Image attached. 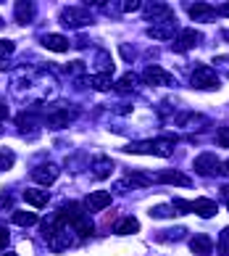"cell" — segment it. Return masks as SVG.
Masks as SVG:
<instances>
[{"label":"cell","instance_id":"1","mask_svg":"<svg viewBox=\"0 0 229 256\" xmlns=\"http://www.w3.org/2000/svg\"><path fill=\"white\" fill-rule=\"evenodd\" d=\"M127 154H153L161 158H169L177 150V140L174 138H150V140H140V143H132L124 148Z\"/></svg>","mask_w":229,"mask_h":256},{"label":"cell","instance_id":"2","mask_svg":"<svg viewBox=\"0 0 229 256\" xmlns=\"http://www.w3.org/2000/svg\"><path fill=\"white\" fill-rule=\"evenodd\" d=\"M92 11L84 6H71V8H63L61 11V24L66 30H82V26H90L92 24Z\"/></svg>","mask_w":229,"mask_h":256},{"label":"cell","instance_id":"3","mask_svg":"<svg viewBox=\"0 0 229 256\" xmlns=\"http://www.w3.org/2000/svg\"><path fill=\"white\" fill-rule=\"evenodd\" d=\"M219 74L214 66H206V64H198L193 74H190V84H193L195 90H219Z\"/></svg>","mask_w":229,"mask_h":256},{"label":"cell","instance_id":"4","mask_svg":"<svg viewBox=\"0 0 229 256\" xmlns=\"http://www.w3.org/2000/svg\"><path fill=\"white\" fill-rule=\"evenodd\" d=\"M74 116H76V111L69 106V103H53V106L45 111V122H47L50 130H63Z\"/></svg>","mask_w":229,"mask_h":256},{"label":"cell","instance_id":"5","mask_svg":"<svg viewBox=\"0 0 229 256\" xmlns=\"http://www.w3.org/2000/svg\"><path fill=\"white\" fill-rule=\"evenodd\" d=\"M177 34H179V24L174 22V18L156 22V24L148 26V37H153V40H174Z\"/></svg>","mask_w":229,"mask_h":256},{"label":"cell","instance_id":"6","mask_svg":"<svg viewBox=\"0 0 229 256\" xmlns=\"http://www.w3.org/2000/svg\"><path fill=\"white\" fill-rule=\"evenodd\" d=\"M195 172L203 174V177H214L222 172V161H219L216 154H211V150H206V154H200L195 158Z\"/></svg>","mask_w":229,"mask_h":256},{"label":"cell","instance_id":"7","mask_svg":"<svg viewBox=\"0 0 229 256\" xmlns=\"http://www.w3.org/2000/svg\"><path fill=\"white\" fill-rule=\"evenodd\" d=\"M203 42V34H200L198 30H182L177 37H174V50L177 53H187V50H193L195 45Z\"/></svg>","mask_w":229,"mask_h":256},{"label":"cell","instance_id":"8","mask_svg":"<svg viewBox=\"0 0 229 256\" xmlns=\"http://www.w3.org/2000/svg\"><path fill=\"white\" fill-rule=\"evenodd\" d=\"M58 164H53V161H47V164H40L32 169V180L37 185H53L55 180H58Z\"/></svg>","mask_w":229,"mask_h":256},{"label":"cell","instance_id":"9","mask_svg":"<svg viewBox=\"0 0 229 256\" xmlns=\"http://www.w3.org/2000/svg\"><path fill=\"white\" fill-rule=\"evenodd\" d=\"M76 243V232L74 230H66V227H61L58 232H53L50 238H47V246H50V251H66V248H71V246Z\"/></svg>","mask_w":229,"mask_h":256},{"label":"cell","instance_id":"10","mask_svg":"<svg viewBox=\"0 0 229 256\" xmlns=\"http://www.w3.org/2000/svg\"><path fill=\"white\" fill-rule=\"evenodd\" d=\"M150 182H153V177L142 174V172H129L127 177H121L116 182V190L124 193V190H132V188H148ZM116 190H113V193H116Z\"/></svg>","mask_w":229,"mask_h":256},{"label":"cell","instance_id":"11","mask_svg":"<svg viewBox=\"0 0 229 256\" xmlns=\"http://www.w3.org/2000/svg\"><path fill=\"white\" fill-rule=\"evenodd\" d=\"M111 201H113L111 193H106V190H95V193H90L87 198H84V208H87L90 214H98V212H103V208H108Z\"/></svg>","mask_w":229,"mask_h":256},{"label":"cell","instance_id":"12","mask_svg":"<svg viewBox=\"0 0 229 256\" xmlns=\"http://www.w3.org/2000/svg\"><path fill=\"white\" fill-rule=\"evenodd\" d=\"M34 16H37V8L34 3H29V0H18V3L13 6V18H16V24H32L34 22Z\"/></svg>","mask_w":229,"mask_h":256},{"label":"cell","instance_id":"13","mask_svg":"<svg viewBox=\"0 0 229 256\" xmlns=\"http://www.w3.org/2000/svg\"><path fill=\"white\" fill-rule=\"evenodd\" d=\"M142 16L148 18V22H166V18H174V11L166 6V3H148L142 6Z\"/></svg>","mask_w":229,"mask_h":256},{"label":"cell","instance_id":"14","mask_svg":"<svg viewBox=\"0 0 229 256\" xmlns=\"http://www.w3.org/2000/svg\"><path fill=\"white\" fill-rule=\"evenodd\" d=\"M216 16H219V14H216V8H214V6H208V3H193V6H190V18H193V22L211 24Z\"/></svg>","mask_w":229,"mask_h":256},{"label":"cell","instance_id":"15","mask_svg":"<svg viewBox=\"0 0 229 256\" xmlns=\"http://www.w3.org/2000/svg\"><path fill=\"white\" fill-rule=\"evenodd\" d=\"M190 212H195L198 216H203V220H211V216H216L219 206L211 198H195V201H190Z\"/></svg>","mask_w":229,"mask_h":256},{"label":"cell","instance_id":"16","mask_svg":"<svg viewBox=\"0 0 229 256\" xmlns=\"http://www.w3.org/2000/svg\"><path fill=\"white\" fill-rule=\"evenodd\" d=\"M113 169H116L113 158H108V156H95L92 158V177L95 180H108Z\"/></svg>","mask_w":229,"mask_h":256},{"label":"cell","instance_id":"17","mask_svg":"<svg viewBox=\"0 0 229 256\" xmlns=\"http://www.w3.org/2000/svg\"><path fill=\"white\" fill-rule=\"evenodd\" d=\"M156 180H158V182H164V185H179V188H190V185H193V180H190L187 174H182V172H177V169L158 172Z\"/></svg>","mask_w":229,"mask_h":256},{"label":"cell","instance_id":"18","mask_svg":"<svg viewBox=\"0 0 229 256\" xmlns=\"http://www.w3.org/2000/svg\"><path fill=\"white\" fill-rule=\"evenodd\" d=\"M37 116H40V106L26 108V111H21V114L16 116V127L26 135V132H32V130L37 127Z\"/></svg>","mask_w":229,"mask_h":256},{"label":"cell","instance_id":"19","mask_svg":"<svg viewBox=\"0 0 229 256\" xmlns=\"http://www.w3.org/2000/svg\"><path fill=\"white\" fill-rule=\"evenodd\" d=\"M142 82L150 84V88H158V84L169 82V74L161 69V66H145V72H142Z\"/></svg>","mask_w":229,"mask_h":256},{"label":"cell","instance_id":"20","mask_svg":"<svg viewBox=\"0 0 229 256\" xmlns=\"http://www.w3.org/2000/svg\"><path fill=\"white\" fill-rule=\"evenodd\" d=\"M40 42L45 45L47 50H53V53H66V50H69V45H71L63 34H42Z\"/></svg>","mask_w":229,"mask_h":256},{"label":"cell","instance_id":"21","mask_svg":"<svg viewBox=\"0 0 229 256\" xmlns=\"http://www.w3.org/2000/svg\"><path fill=\"white\" fill-rule=\"evenodd\" d=\"M24 201L29 206H34V208H42V206H47V201H50V193H45L42 188H26Z\"/></svg>","mask_w":229,"mask_h":256},{"label":"cell","instance_id":"22","mask_svg":"<svg viewBox=\"0 0 229 256\" xmlns=\"http://www.w3.org/2000/svg\"><path fill=\"white\" fill-rule=\"evenodd\" d=\"M82 84H90V88L95 90H100V92H106V90H113V80H111V74H92V77H82Z\"/></svg>","mask_w":229,"mask_h":256},{"label":"cell","instance_id":"23","mask_svg":"<svg viewBox=\"0 0 229 256\" xmlns=\"http://www.w3.org/2000/svg\"><path fill=\"white\" fill-rule=\"evenodd\" d=\"M190 251H193L195 256H211L214 251V243L208 235H195L193 240H190Z\"/></svg>","mask_w":229,"mask_h":256},{"label":"cell","instance_id":"24","mask_svg":"<svg viewBox=\"0 0 229 256\" xmlns=\"http://www.w3.org/2000/svg\"><path fill=\"white\" fill-rule=\"evenodd\" d=\"M135 232H140V222L135 216H124L116 224V235H135Z\"/></svg>","mask_w":229,"mask_h":256},{"label":"cell","instance_id":"25","mask_svg":"<svg viewBox=\"0 0 229 256\" xmlns=\"http://www.w3.org/2000/svg\"><path fill=\"white\" fill-rule=\"evenodd\" d=\"M11 222L18 224V227H32V224H37L40 220H37V214H32V212H13L11 214Z\"/></svg>","mask_w":229,"mask_h":256},{"label":"cell","instance_id":"26","mask_svg":"<svg viewBox=\"0 0 229 256\" xmlns=\"http://www.w3.org/2000/svg\"><path fill=\"white\" fill-rule=\"evenodd\" d=\"M174 214H177V208L171 206V204H161V206H153L150 208L153 220H169V216H174Z\"/></svg>","mask_w":229,"mask_h":256},{"label":"cell","instance_id":"27","mask_svg":"<svg viewBox=\"0 0 229 256\" xmlns=\"http://www.w3.org/2000/svg\"><path fill=\"white\" fill-rule=\"evenodd\" d=\"M135 82H137L135 74H124V77H121L116 84H113V90H116V92H124V96H127V92L135 90Z\"/></svg>","mask_w":229,"mask_h":256},{"label":"cell","instance_id":"28","mask_svg":"<svg viewBox=\"0 0 229 256\" xmlns=\"http://www.w3.org/2000/svg\"><path fill=\"white\" fill-rule=\"evenodd\" d=\"M185 235H187V230H185V227H174V230H166V232H161V235H158V240H161V243H177V240H182Z\"/></svg>","mask_w":229,"mask_h":256},{"label":"cell","instance_id":"29","mask_svg":"<svg viewBox=\"0 0 229 256\" xmlns=\"http://www.w3.org/2000/svg\"><path fill=\"white\" fill-rule=\"evenodd\" d=\"M16 164V156L11 148H0V172H8Z\"/></svg>","mask_w":229,"mask_h":256},{"label":"cell","instance_id":"30","mask_svg":"<svg viewBox=\"0 0 229 256\" xmlns=\"http://www.w3.org/2000/svg\"><path fill=\"white\" fill-rule=\"evenodd\" d=\"M216 251H219V256H229V227H224V230L219 232Z\"/></svg>","mask_w":229,"mask_h":256},{"label":"cell","instance_id":"31","mask_svg":"<svg viewBox=\"0 0 229 256\" xmlns=\"http://www.w3.org/2000/svg\"><path fill=\"white\" fill-rule=\"evenodd\" d=\"M214 66H216V74L222 72L224 77H229V56H216V58H214Z\"/></svg>","mask_w":229,"mask_h":256},{"label":"cell","instance_id":"32","mask_svg":"<svg viewBox=\"0 0 229 256\" xmlns=\"http://www.w3.org/2000/svg\"><path fill=\"white\" fill-rule=\"evenodd\" d=\"M13 50H16V42L13 40H0V61H5Z\"/></svg>","mask_w":229,"mask_h":256},{"label":"cell","instance_id":"33","mask_svg":"<svg viewBox=\"0 0 229 256\" xmlns=\"http://www.w3.org/2000/svg\"><path fill=\"white\" fill-rule=\"evenodd\" d=\"M216 143L222 146V148H229V127H222L216 132Z\"/></svg>","mask_w":229,"mask_h":256},{"label":"cell","instance_id":"34","mask_svg":"<svg viewBox=\"0 0 229 256\" xmlns=\"http://www.w3.org/2000/svg\"><path fill=\"white\" fill-rule=\"evenodd\" d=\"M82 69H84V64H79V61H76V64H66V66H63V72H66V74H74V77H79Z\"/></svg>","mask_w":229,"mask_h":256},{"label":"cell","instance_id":"35","mask_svg":"<svg viewBox=\"0 0 229 256\" xmlns=\"http://www.w3.org/2000/svg\"><path fill=\"white\" fill-rule=\"evenodd\" d=\"M140 8H142L140 0H127V3H124V11H127V14H132V11H140Z\"/></svg>","mask_w":229,"mask_h":256},{"label":"cell","instance_id":"36","mask_svg":"<svg viewBox=\"0 0 229 256\" xmlns=\"http://www.w3.org/2000/svg\"><path fill=\"white\" fill-rule=\"evenodd\" d=\"M11 204H13V196H11V193H3V196H0V208H11Z\"/></svg>","mask_w":229,"mask_h":256},{"label":"cell","instance_id":"37","mask_svg":"<svg viewBox=\"0 0 229 256\" xmlns=\"http://www.w3.org/2000/svg\"><path fill=\"white\" fill-rule=\"evenodd\" d=\"M8 240H11V235H8V230H0V248H5Z\"/></svg>","mask_w":229,"mask_h":256},{"label":"cell","instance_id":"38","mask_svg":"<svg viewBox=\"0 0 229 256\" xmlns=\"http://www.w3.org/2000/svg\"><path fill=\"white\" fill-rule=\"evenodd\" d=\"M216 14H219V16H224V18H229V3H222V6L216 8Z\"/></svg>","mask_w":229,"mask_h":256},{"label":"cell","instance_id":"39","mask_svg":"<svg viewBox=\"0 0 229 256\" xmlns=\"http://www.w3.org/2000/svg\"><path fill=\"white\" fill-rule=\"evenodd\" d=\"M8 119V108H5V103H0V122Z\"/></svg>","mask_w":229,"mask_h":256},{"label":"cell","instance_id":"40","mask_svg":"<svg viewBox=\"0 0 229 256\" xmlns=\"http://www.w3.org/2000/svg\"><path fill=\"white\" fill-rule=\"evenodd\" d=\"M222 193H224V206H227V212H229V185L224 188V190H222Z\"/></svg>","mask_w":229,"mask_h":256},{"label":"cell","instance_id":"41","mask_svg":"<svg viewBox=\"0 0 229 256\" xmlns=\"http://www.w3.org/2000/svg\"><path fill=\"white\" fill-rule=\"evenodd\" d=\"M222 172H224V174H229V158H227L224 164H222Z\"/></svg>","mask_w":229,"mask_h":256},{"label":"cell","instance_id":"42","mask_svg":"<svg viewBox=\"0 0 229 256\" xmlns=\"http://www.w3.org/2000/svg\"><path fill=\"white\" fill-rule=\"evenodd\" d=\"M3 256H16V254H3Z\"/></svg>","mask_w":229,"mask_h":256},{"label":"cell","instance_id":"43","mask_svg":"<svg viewBox=\"0 0 229 256\" xmlns=\"http://www.w3.org/2000/svg\"><path fill=\"white\" fill-rule=\"evenodd\" d=\"M0 26H3V18H0Z\"/></svg>","mask_w":229,"mask_h":256}]
</instances>
